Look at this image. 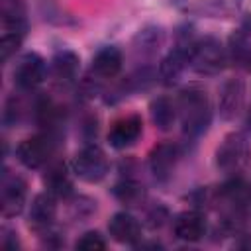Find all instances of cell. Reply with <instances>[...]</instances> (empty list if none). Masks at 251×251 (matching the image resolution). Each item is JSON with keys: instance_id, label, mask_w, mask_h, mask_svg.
I'll list each match as a JSON object with an SVG mask.
<instances>
[{"instance_id": "7402d4cb", "label": "cell", "mask_w": 251, "mask_h": 251, "mask_svg": "<svg viewBox=\"0 0 251 251\" xmlns=\"http://www.w3.org/2000/svg\"><path fill=\"white\" fill-rule=\"evenodd\" d=\"M24 43V35L14 33V31H2V39H0V51H2V63H8L18 49Z\"/></svg>"}, {"instance_id": "5b68a950", "label": "cell", "mask_w": 251, "mask_h": 251, "mask_svg": "<svg viewBox=\"0 0 251 251\" xmlns=\"http://www.w3.org/2000/svg\"><path fill=\"white\" fill-rule=\"evenodd\" d=\"M71 167H73L75 176H78L84 182L96 184V182H100V180H104L108 176L110 159H108L106 151L98 143L88 141L75 153Z\"/></svg>"}, {"instance_id": "e0dca14e", "label": "cell", "mask_w": 251, "mask_h": 251, "mask_svg": "<svg viewBox=\"0 0 251 251\" xmlns=\"http://www.w3.org/2000/svg\"><path fill=\"white\" fill-rule=\"evenodd\" d=\"M108 233L116 243L122 245H139L143 237V227L135 216L129 212H116L108 222Z\"/></svg>"}, {"instance_id": "ba28073f", "label": "cell", "mask_w": 251, "mask_h": 251, "mask_svg": "<svg viewBox=\"0 0 251 251\" xmlns=\"http://www.w3.org/2000/svg\"><path fill=\"white\" fill-rule=\"evenodd\" d=\"M27 200V182L22 175L2 169L0 178V212L4 218H16L24 212Z\"/></svg>"}, {"instance_id": "5bb4252c", "label": "cell", "mask_w": 251, "mask_h": 251, "mask_svg": "<svg viewBox=\"0 0 251 251\" xmlns=\"http://www.w3.org/2000/svg\"><path fill=\"white\" fill-rule=\"evenodd\" d=\"M163 45H165V29L161 25H147L139 29L131 43L135 61L141 67H149V63L159 55Z\"/></svg>"}, {"instance_id": "8992f818", "label": "cell", "mask_w": 251, "mask_h": 251, "mask_svg": "<svg viewBox=\"0 0 251 251\" xmlns=\"http://www.w3.org/2000/svg\"><path fill=\"white\" fill-rule=\"evenodd\" d=\"M122 67H124V53L120 47L116 45L100 47L90 61V71L84 80V88L94 94V90H98L102 82L114 80L122 73Z\"/></svg>"}, {"instance_id": "9a60e30c", "label": "cell", "mask_w": 251, "mask_h": 251, "mask_svg": "<svg viewBox=\"0 0 251 251\" xmlns=\"http://www.w3.org/2000/svg\"><path fill=\"white\" fill-rule=\"evenodd\" d=\"M206 231H208V222L202 210H196V208L184 210L176 214L173 220V233L176 239L184 243H196L204 239Z\"/></svg>"}, {"instance_id": "603a6c76", "label": "cell", "mask_w": 251, "mask_h": 251, "mask_svg": "<svg viewBox=\"0 0 251 251\" xmlns=\"http://www.w3.org/2000/svg\"><path fill=\"white\" fill-rule=\"evenodd\" d=\"M106 239H104V235L100 233V231H84L78 239H76V243H75V247L76 249H80V251H102V249H106Z\"/></svg>"}, {"instance_id": "ac0fdd59", "label": "cell", "mask_w": 251, "mask_h": 251, "mask_svg": "<svg viewBox=\"0 0 251 251\" xmlns=\"http://www.w3.org/2000/svg\"><path fill=\"white\" fill-rule=\"evenodd\" d=\"M0 22H2V31H14L25 37L29 29L25 2L24 0H0Z\"/></svg>"}, {"instance_id": "277c9868", "label": "cell", "mask_w": 251, "mask_h": 251, "mask_svg": "<svg viewBox=\"0 0 251 251\" xmlns=\"http://www.w3.org/2000/svg\"><path fill=\"white\" fill-rule=\"evenodd\" d=\"M251 159V145L243 131L227 133L216 149V167L227 176L239 175Z\"/></svg>"}, {"instance_id": "8fae6325", "label": "cell", "mask_w": 251, "mask_h": 251, "mask_svg": "<svg viewBox=\"0 0 251 251\" xmlns=\"http://www.w3.org/2000/svg\"><path fill=\"white\" fill-rule=\"evenodd\" d=\"M173 6L188 16L229 18L241 10L243 0H171Z\"/></svg>"}, {"instance_id": "44dd1931", "label": "cell", "mask_w": 251, "mask_h": 251, "mask_svg": "<svg viewBox=\"0 0 251 251\" xmlns=\"http://www.w3.org/2000/svg\"><path fill=\"white\" fill-rule=\"evenodd\" d=\"M112 194H114V198H116L120 204L127 206V208L141 206V204L145 202V198H147L145 186H143L135 176H129V175H127V176H122V178L114 184Z\"/></svg>"}, {"instance_id": "2e32d148", "label": "cell", "mask_w": 251, "mask_h": 251, "mask_svg": "<svg viewBox=\"0 0 251 251\" xmlns=\"http://www.w3.org/2000/svg\"><path fill=\"white\" fill-rule=\"evenodd\" d=\"M73 167H69L67 163L63 161H57L53 159L47 167H45V173H43V184H45V190L51 192L53 196L57 198H71L75 194V182H73Z\"/></svg>"}, {"instance_id": "d6986e66", "label": "cell", "mask_w": 251, "mask_h": 251, "mask_svg": "<svg viewBox=\"0 0 251 251\" xmlns=\"http://www.w3.org/2000/svg\"><path fill=\"white\" fill-rule=\"evenodd\" d=\"M78 69H80V57L75 51H71V49H59V51H55L53 57H51V63H49L51 75L59 82H65V84L76 80Z\"/></svg>"}, {"instance_id": "3957f363", "label": "cell", "mask_w": 251, "mask_h": 251, "mask_svg": "<svg viewBox=\"0 0 251 251\" xmlns=\"http://www.w3.org/2000/svg\"><path fill=\"white\" fill-rule=\"evenodd\" d=\"M59 141H61V133L43 129L35 135L22 139L16 147V157L29 171L45 169L55 159Z\"/></svg>"}, {"instance_id": "7c38bea8", "label": "cell", "mask_w": 251, "mask_h": 251, "mask_svg": "<svg viewBox=\"0 0 251 251\" xmlns=\"http://www.w3.org/2000/svg\"><path fill=\"white\" fill-rule=\"evenodd\" d=\"M245 82L237 76L233 78H227L222 82L220 86V92H218V112H220V118L229 122V120H235L243 106H245Z\"/></svg>"}, {"instance_id": "4fadbf2b", "label": "cell", "mask_w": 251, "mask_h": 251, "mask_svg": "<svg viewBox=\"0 0 251 251\" xmlns=\"http://www.w3.org/2000/svg\"><path fill=\"white\" fill-rule=\"evenodd\" d=\"M143 135V120L139 114H126L118 118L110 131H108V143L114 149H127L135 145Z\"/></svg>"}, {"instance_id": "9c48e42d", "label": "cell", "mask_w": 251, "mask_h": 251, "mask_svg": "<svg viewBox=\"0 0 251 251\" xmlns=\"http://www.w3.org/2000/svg\"><path fill=\"white\" fill-rule=\"evenodd\" d=\"M27 224L39 237H47L49 233L57 231V196L47 190L35 194L29 204Z\"/></svg>"}, {"instance_id": "52a82bcc", "label": "cell", "mask_w": 251, "mask_h": 251, "mask_svg": "<svg viewBox=\"0 0 251 251\" xmlns=\"http://www.w3.org/2000/svg\"><path fill=\"white\" fill-rule=\"evenodd\" d=\"M47 75H49V65L35 51H27V53L20 55L12 69L14 86H18V90H22V92L35 90L39 84H43Z\"/></svg>"}, {"instance_id": "ffe728a7", "label": "cell", "mask_w": 251, "mask_h": 251, "mask_svg": "<svg viewBox=\"0 0 251 251\" xmlns=\"http://www.w3.org/2000/svg\"><path fill=\"white\" fill-rule=\"evenodd\" d=\"M149 116L151 122L157 129L169 131L173 126L178 122V108H176V98L171 96H157L149 104Z\"/></svg>"}, {"instance_id": "cb8c5ba5", "label": "cell", "mask_w": 251, "mask_h": 251, "mask_svg": "<svg viewBox=\"0 0 251 251\" xmlns=\"http://www.w3.org/2000/svg\"><path fill=\"white\" fill-rule=\"evenodd\" d=\"M18 233L14 231V229H10V227H2V237H0V245L4 247V249H16V247H20V239L16 237Z\"/></svg>"}, {"instance_id": "6da1fadb", "label": "cell", "mask_w": 251, "mask_h": 251, "mask_svg": "<svg viewBox=\"0 0 251 251\" xmlns=\"http://www.w3.org/2000/svg\"><path fill=\"white\" fill-rule=\"evenodd\" d=\"M176 108L184 137L198 139L208 131L212 124V104L204 88L196 84L180 88V92L176 94Z\"/></svg>"}, {"instance_id": "30bf717a", "label": "cell", "mask_w": 251, "mask_h": 251, "mask_svg": "<svg viewBox=\"0 0 251 251\" xmlns=\"http://www.w3.org/2000/svg\"><path fill=\"white\" fill-rule=\"evenodd\" d=\"M182 157V149L175 141H161L149 153V171L159 184H167Z\"/></svg>"}, {"instance_id": "7a4b0ae2", "label": "cell", "mask_w": 251, "mask_h": 251, "mask_svg": "<svg viewBox=\"0 0 251 251\" xmlns=\"http://www.w3.org/2000/svg\"><path fill=\"white\" fill-rule=\"evenodd\" d=\"M229 63V53L224 43L214 35L196 37L190 47V69L204 76L220 75Z\"/></svg>"}]
</instances>
